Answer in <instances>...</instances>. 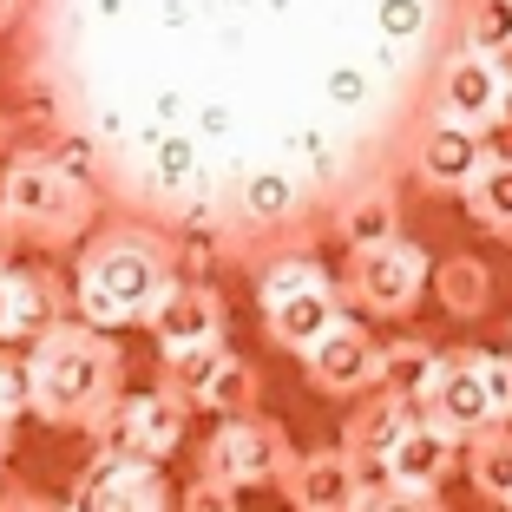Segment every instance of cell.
Instances as JSON below:
<instances>
[{"instance_id":"cell-1","label":"cell","mask_w":512,"mask_h":512,"mask_svg":"<svg viewBox=\"0 0 512 512\" xmlns=\"http://www.w3.org/2000/svg\"><path fill=\"white\" fill-rule=\"evenodd\" d=\"M125 394V355L112 329L92 322H53L27 348V407L46 427H99L106 407Z\"/></svg>"},{"instance_id":"cell-2","label":"cell","mask_w":512,"mask_h":512,"mask_svg":"<svg viewBox=\"0 0 512 512\" xmlns=\"http://www.w3.org/2000/svg\"><path fill=\"white\" fill-rule=\"evenodd\" d=\"M171 283H178L171 243L145 224H112L99 237H86V250H79L73 309L92 329H145Z\"/></svg>"},{"instance_id":"cell-3","label":"cell","mask_w":512,"mask_h":512,"mask_svg":"<svg viewBox=\"0 0 512 512\" xmlns=\"http://www.w3.org/2000/svg\"><path fill=\"white\" fill-rule=\"evenodd\" d=\"M0 217L14 230V243L33 250H66L92 230L99 204H92V184L73 178L60 158L46 151H20L14 165L0 171Z\"/></svg>"},{"instance_id":"cell-4","label":"cell","mask_w":512,"mask_h":512,"mask_svg":"<svg viewBox=\"0 0 512 512\" xmlns=\"http://www.w3.org/2000/svg\"><path fill=\"white\" fill-rule=\"evenodd\" d=\"M256 309H263V335H270L276 348L309 355V348L348 316V296L316 256L289 250V256H276V263H263V276H256Z\"/></svg>"},{"instance_id":"cell-5","label":"cell","mask_w":512,"mask_h":512,"mask_svg":"<svg viewBox=\"0 0 512 512\" xmlns=\"http://www.w3.org/2000/svg\"><path fill=\"white\" fill-rule=\"evenodd\" d=\"M421 407L440 427H453L460 440L486 434V427H506L512 421V348L506 355H493V348H447V355H434Z\"/></svg>"},{"instance_id":"cell-6","label":"cell","mask_w":512,"mask_h":512,"mask_svg":"<svg viewBox=\"0 0 512 512\" xmlns=\"http://www.w3.org/2000/svg\"><path fill=\"white\" fill-rule=\"evenodd\" d=\"M434 289V256L421 250L414 237H388L368 243V250H348L342 270V296L375 322H407L421 309V296Z\"/></svg>"},{"instance_id":"cell-7","label":"cell","mask_w":512,"mask_h":512,"mask_svg":"<svg viewBox=\"0 0 512 512\" xmlns=\"http://www.w3.org/2000/svg\"><path fill=\"white\" fill-rule=\"evenodd\" d=\"M184 434H191V401L165 381L145 394H119L106 407V421L92 427L99 453H132V460H158V467L184 447Z\"/></svg>"},{"instance_id":"cell-8","label":"cell","mask_w":512,"mask_h":512,"mask_svg":"<svg viewBox=\"0 0 512 512\" xmlns=\"http://www.w3.org/2000/svg\"><path fill=\"white\" fill-rule=\"evenodd\" d=\"M289 427L270 421V414H256V407H243V414H224V427H217L211 440H204V467L211 480H224L230 493H250V486H276L289 467Z\"/></svg>"},{"instance_id":"cell-9","label":"cell","mask_w":512,"mask_h":512,"mask_svg":"<svg viewBox=\"0 0 512 512\" xmlns=\"http://www.w3.org/2000/svg\"><path fill=\"white\" fill-rule=\"evenodd\" d=\"M506 99H512V73L499 53H473V46H453L434 73V112L460 125H506Z\"/></svg>"},{"instance_id":"cell-10","label":"cell","mask_w":512,"mask_h":512,"mask_svg":"<svg viewBox=\"0 0 512 512\" xmlns=\"http://www.w3.org/2000/svg\"><path fill=\"white\" fill-rule=\"evenodd\" d=\"M73 512H171L178 493L165 486L158 460H132V453H99L73 480Z\"/></svg>"},{"instance_id":"cell-11","label":"cell","mask_w":512,"mask_h":512,"mask_svg":"<svg viewBox=\"0 0 512 512\" xmlns=\"http://www.w3.org/2000/svg\"><path fill=\"white\" fill-rule=\"evenodd\" d=\"M302 368H309L316 394L355 401V394L381 388V375H388V342H375V335H368L355 316H342L316 348H309V355H302Z\"/></svg>"},{"instance_id":"cell-12","label":"cell","mask_w":512,"mask_h":512,"mask_svg":"<svg viewBox=\"0 0 512 512\" xmlns=\"http://www.w3.org/2000/svg\"><path fill=\"white\" fill-rule=\"evenodd\" d=\"M486 158H493V145H486L480 125L440 119V112L421 125V138H414V178L434 197H467L473 178L486 171Z\"/></svg>"},{"instance_id":"cell-13","label":"cell","mask_w":512,"mask_h":512,"mask_svg":"<svg viewBox=\"0 0 512 512\" xmlns=\"http://www.w3.org/2000/svg\"><path fill=\"white\" fill-rule=\"evenodd\" d=\"M460 467H467V440L453 434V427H440L427 407L394 434V447L381 453V473H388L394 486H421V493H440Z\"/></svg>"},{"instance_id":"cell-14","label":"cell","mask_w":512,"mask_h":512,"mask_svg":"<svg viewBox=\"0 0 512 512\" xmlns=\"http://www.w3.org/2000/svg\"><path fill=\"white\" fill-rule=\"evenodd\" d=\"M283 499L289 512H355V499H362V460L348 447H316V453H289L283 467Z\"/></svg>"},{"instance_id":"cell-15","label":"cell","mask_w":512,"mask_h":512,"mask_svg":"<svg viewBox=\"0 0 512 512\" xmlns=\"http://www.w3.org/2000/svg\"><path fill=\"white\" fill-rule=\"evenodd\" d=\"M145 329H151V342H158V355H184V348L224 342L230 309H224V296H217L211 283H171Z\"/></svg>"},{"instance_id":"cell-16","label":"cell","mask_w":512,"mask_h":512,"mask_svg":"<svg viewBox=\"0 0 512 512\" xmlns=\"http://www.w3.org/2000/svg\"><path fill=\"white\" fill-rule=\"evenodd\" d=\"M414 414H421V394L381 381V388L355 394V407H348V421H342V447L355 453L362 467H381V453L394 447V434H401Z\"/></svg>"},{"instance_id":"cell-17","label":"cell","mask_w":512,"mask_h":512,"mask_svg":"<svg viewBox=\"0 0 512 512\" xmlns=\"http://www.w3.org/2000/svg\"><path fill=\"white\" fill-rule=\"evenodd\" d=\"M53 289H60L53 276L0 263V342H33L40 329H53L60 322V296Z\"/></svg>"},{"instance_id":"cell-18","label":"cell","mask_w":512,"mask_h":512,"mask_svg":"<svg viewBox=\"0 0 512 512\" xmlns=\"http://www.w3.org/2000/svg\"><path fill=\"white\" fill-rule=\"evenodd\" d=\"M335 237L348 250H368V243H388L401 237V197L388 184H362V191L342 197V211H335Z\"/></svg>"},{"instance_id":"cell-19","label":"cell","mask_w":512,"mask_h":512,"mask_svg":"<svg viewBox=\"0 0 512 512\" xmlns=\"http://www.w3.org/2000/svg\"><path fill=\"white\" fill-rule=\"evenodd\" d=\"M467 480H473V493H480L486 506L512 512V421L467 440Z\"/></svg>"},{"instance_id":"cell-20","label":"cell","mask_w":512,"mask_h":512,"mask_svg":"<svg viewBox=\"0 0 512 512\" xmlns=\"http://www.w3.org/2000/svg\"><path fill=\"white\" fill-rule=\"evenodd\" d=\"M256 368L243 362L237 348H224L211 362V375L197 381V394H191V407H211V414H243V407H256Z\"/></svg>"},{"instance_id":"cell-21","label":"cell","mask_w":512,"mask_h":512,"mask_svg":"<svg viewBox=\"0 0 512 512\" xmlns=\"http://www.w3.org/2000/svg\"><path fill=\"white\" fill-rule=\"evenodd\" d=\"M467 211H473L480 230H493L499 243H512V151H493V158H486V171L467 191Z\"/></svg>"},{"instance_id":"cell-22","label":"cell","mask_w":512,"mask_h":512,"mask_svg":"<svg viewBox=\"0 0 512 512\" xmlns=\"http://www.w3.org/2000/svg\"><path fill=\"white\" fill-rule=\"evenodd\" d=\"M434 289H440V309L447 316H486L493 270H486L480 256H447V263H434Z\"/></svg>"},{"instance_id":"cell-23","label":"cell","mask_w":512,"mask_h":512,"mask_svg":"<svg viewBox=\"0 0 512 512\" xmlns=\"http://www.w3.org/2000/svg\"><path fill=\"white\" fill-rule=\"evenodd\" d=\"M460 46L473 53H512V0H467V14H460Z\"/></svg>"},{"instance_id":"cell-24","label":"cell","mask_w":512,"mask_h":512,"mask_svg":"<svg viewBox=\"0 0 512 512\" xmlns=\"http://www.w3.org/2000/svg\"><path fill=\"white\" fill-rule=\"evenodd\" d=\"M427 375H434V348L414 335V342H394L388 348V375L381 381H394V388H407V394H421L427 388Z\"/></svg>"},{"instance_id":"cell-25","label":"cell","mask_w":512,"mask_h":512,"mask_svg":"<svg viewBox=\"0 0 512 512\" xmlns=\"http://www.w3.org/2000/svg\"><path fill=\"white\" fill-rule=\"evenodd\" d=\"M355 512H447V506H440L434 493H421V486H394V480H381V486H362Z\"/></svg>"},{"instance_id":"cell-26","label":"cell","mask_w":512,"mask_h":512,"mask_svg":"<svg viewBox=\"0 0 512 512\" xmlns=\"http://www.w3.org/2000/svg\"><path fill=\"white\" fill-rule=\"evenodd\" d=\"M171 512H237V493H230L224 480H211V473H197V480L178 493V506H171Z\"/></svg>"},{"instance_id":"cell-27","label":"cell","mask_w":512,"mask_h":512,"mask_svg":"<svg viewBox=\"0 0 512 512\" xmlns=\"http://www.w3.org/2000/svg\"><path fill=\"white\" fill-rule=\"evenodd\" d=\"M0 512H73V506H53V499H40V493H14Z\"/></svg>"},{"instance_id":"cell-28","label":"cell","mask_w":512,"mask_h":512,"mask_svg":"<svg viewBox=\"0 0 512 512\" xmlns=\"http://www.w3.org/2000/svg\"><path fill=\"white\" fill-rule=\"evenodd\" d=\"M14 414H20L14 401H0V467H7V447H14Z\"/></svg>"},{"instance_id":"cell-29","label":"cell","mask_w":512,"mask_h":512,"mask_svg":"<svg viewBox=\"0 0 512 512\" xmlns=\"http://www.w3.org/2000/svg\"><path fill=\"white\" fill-rule=\"evenodd\" d=\"M14 20H20V0H0V33L14 27Z\"/></svg>"},{"instance_id":"cell-30","label":"cell","mask_w":512,"mask_h":512,"mask_svg":"<svg viewBox=\"0 0 512 512\" xmlns=\"http://www.w3.org/2000/svg\"><path fill=\"white\" fill-rule=\"evenodd\" d=\"M14 256V230H7V217H0V263Z\"/></svg>"},{"instance_id":"cell-31","label":"cell","mask_w":512,"mask_h":512,"mask_svg":"<svg viewBox=\"0 0 512 512\" xmlns=\"http://www.w3.org/2000/svg\"><path fill=\"white\" fill-rule=\"evenodd\" d=\"M506 342H512V329H506Z\"/></svg>"}]
</instances>
